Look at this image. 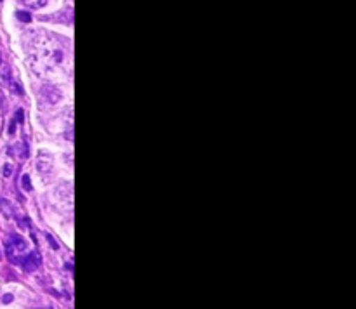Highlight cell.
Wrapping results in <instances>:
<instances>
[{"mask_svg": "<svg viewBox=\"0 0 356 309\" xmlns=\"http://www.w3.org/2000/svg\"><path fill=\"white\" fill-rule=\"evenodd\" d=\"M28 56L33 72L42 78H59L68 69V54L61 42L44 31H33L28 40Z\"/></svg>", "mask_w": 356, "mask_h": 309, "instance_id": "1", "label": "cell"}, {"mask_svg": "<svg viewBox=\"0 0 356 309\" xmlns=\"http://www.w3.org/2000/svg\"><path fill=\"white\" fill-rule=\"evenodd\" d=\"M6 249H7V256H9L10 260H23L24 257L28 256V247L24 243L23 238L19 236H10L9 240L6 242Z\"/></svg>", "mask_w": 356, "mask_h": 309, "instance_id": "2", "label": "cell"}, {"mask_svg": "<svg viewBox=\"0 0 356 309\" xmlns=\"http://www.w3.org/2000/svg\"><path fill=\"white\" fill-rule=\"evenodd\" d=\"M37 167L42 170V172H49L52 169V160L51 156H47L45 153H42L37 160Z\"/></svg>", "mask_w": 356, "mask_h": 309, "instance_id": "3", "label": "cell"}, {"mask_svg": "<svg viewBox=\"0 0 356 309\" xmlns=\"http://www.w3.org/2000/svg\"><path fill=\"white\" fill-rule=\"evenodd\" d=\"M21 262H23V266L26 267V269H33V267L38 266L40 259H38L37 253H28V256L24 257V259L21 260Z\"/></svg>", "mask_w": 356, "mask_h": 309, "instance_id": "4", "label": "cell"}, {"mask_svg": "<svg viewBox=\"0 0 356 309\" xmlns=\"http://www.w3.org/2000/svg\"><path fill=\"white\" fill-rule=\"evenodd\" d=\"M21 2H23L24 6L31 7V9H40V7H44L45 3L49 2V0H21Z\"/></svg>", "mask_w": 356, "mask_h": 309, "instance_id": "5", "label": "cell"}, {"mask_svg": "<svg viewBox=\"0 0 356 309\" xmlns=\"http://www.w3.org/2000/svg\"><path fill=\"white\" fill-rule=\"evenodd\" d=\"M3 169H6V170H3V176H6V177L13 174V165H9V163H7V165L3 167Z\"/></svg>", "mask_w": 356, "mask_h": 309, "instance_id": "6", "label": "cell"}, {"mask_svg": "<svg viewBox=\"0 0 356 309\" xmlns=\"http://www.w3.org/2000/svg\"><path fill=\"white\" fill-rule=\"evenodd\" d=\"M23 183H24V187H26V190H30V177L24 176L23 177Z\"/></svg>", "mask_w": 356, "mask_h": 309, "instance_id": "7", "label": "cell"}]
</instances>
